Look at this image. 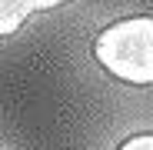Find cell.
I'll return each mask as SVG.
<instances>
[{"label": "cell", "mask_w": 153, "mask_h": 150, "mask_svg": "<svg viewBox=\"0 0 153 150\" xmlns=\"http://www.w3.org/2000/svg\"><path fill=\"white\" fill-rule=\"evenodd\" d=\"M93 57L123 84H153V17H126L103 27L93 40Z\"/></svg>", "instance_id": "cell-1"}, {"label": "cell", "mask_w": 153, "mask_h": 150, "mask_svg": "<svg viewBox=\"0 0 153 150\" xmlns=\"http://www.w3.org/2000/svg\"><path fill=\"white\" fill-rule=\"evenodd\" d=\"M27 17H30V7L23 0H0V37L17 34Z\"/></svg>", "instance_id": "cell-2"}, {"label": "cell", "mask_w": 153, "mask_h": 150, "mask_svg": "<svg viewBox=\"0 0 153 150\" xmlns=\"http://www.w3.org/2000/svg\"><path fill=\"white\" fill-rule=\"evenodd\" d=\"M117 150H153V134H133V137H126Z\"/></svg>", "instance_id": "cell-3"}, {"label": "cell", "mask_w": 153, "mask_h": 150, "mask_svg": "<svg viewBox=\"0 0 153 150\" xmlns=\"http://www.w3.org/2000/svg\"><path fill=\"white\" fill-rule=\"evenodd\" d=\"M30 10H53V7H63L67 0H23Z\"/></svg>", "instance_id": "cell-4"}]
</instances>
